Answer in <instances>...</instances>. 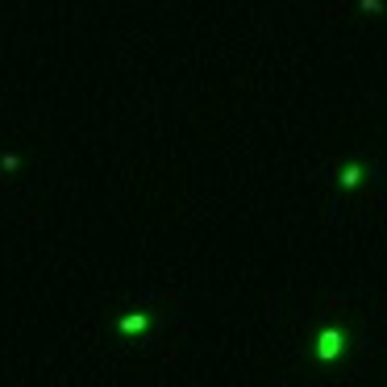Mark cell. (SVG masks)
<instances>
[{
    "label": "cell",
    "mask_w": 387,
    "mask_h": 387,
    "mask_svg": "<svg viewBox=\"0 0 387 387\" xmlns=\"http://www.w3.org/2000/svg\"><path fill=\"white\" fill-rule=\"evenodd\" d=\"M338 354H342V329L329 325V329L317 333V358H321V362H333Z\"/></svg>",
    "instance_id": "6da1fadb"
},
{
    "label": "cell",
    "mask_w": 387,
    "mask_h": 387,
    "mask_svg": "<svg viewBox=\"0 0 387 387\" xmlns=\"http://www.w3.org/2000/svg\"><path fill=\"white\" fill-rule=\"evenodd\" d=\"M117 329H121V333H142V329H146V312H129V317H121Z\"/></svg>",
    "instance_id": "7a4b0ae2"
},
{
    "label": "cell",
    "mask_w": 387,
    "mask_h": 387,
    "mask_svg": "<svg viewBox=\"0 0 387 387\" xmlns=\"http://www.w3.org/2000/svg\"><path fill=\"white\" fill-rule=\"evenodd\" d=\"M354 183H362V167H358V163H350L342 171V188H354Z\"/></svg>",
    "instance_id": "3957f363"
}]
</instances>
